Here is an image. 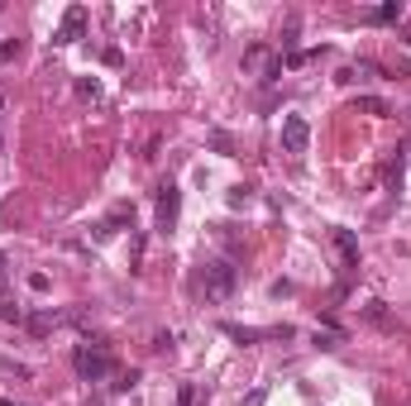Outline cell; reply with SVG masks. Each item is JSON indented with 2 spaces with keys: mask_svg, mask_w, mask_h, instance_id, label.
Segmentation results:
<instances>
[{
  "mask_svg": "<svg viewBox=\"0 0 411 406\" xmlns=\"http://www.w3.org/2000/svg\"><path fill=\"white\" fill-rule=\"evenodd\" d=\"M153 211H158V230H172V225H177V211H182V191L172 187V182H163Z\"/></svg>",
  "mask_w": 411,
  "mask_h": 406,
  "instance_id": "cell-4",
  "label": "cell"
},
{
  "mask_svg": "<svg viewBox=\"0 0 411 406\" xmlns=\"http://www.w3.org/2000/svg\"><path fill=\"white\" fill-rule=\"evenodd\" d=\"M177 402H182V406H196V402H201V392H196V387H182V397H177Z\"/></svg>",
  "mask_w": 411,
  "mask_h": 406,
  "instance_id": "cell-17",
  "label": "cell"
},
{
  "mask_svg": "<svg viewBox=\"0 0 411 406\" xmlns=\"http://www.w3.org/2000/svg\"><path fill=\"white\" fill-rule=\"evenodd\" d=\"M125 220H134V206H125V201H120V206L110 211V220H106V225H101V230H96V234L106 239V234H115V225H125Z\"/></svg>",
  "mask_w": 411,
  "mask_h": 406,
  "instance_id": "cell-7",
  "label": "cell"
},
{
  "mask_svg": "<svg viewBox=\"0 0 411 406\" xmlns=\"http://www.w3.org/2000/svg\"><path fill=\"white\" fill-rule=\"evenodd\" d=\"M86 34V5H67V15H62V29H57L53 43H77Z\"/></svg>",
  "mask_w": 411,
  "mask_h": 406,
  "instance_id": "cell-5",
  "label": "cell"
},
{
  "mask_svg": "<svg viewBox=\"0 0 411 406\" xmlns=\"http://www.w3.org/2000/svg\"><path fill=\"white\" fill-rule=\"evenodd\" d=\"M354 115H392V106L378 101V96H358V101H354Z\"/></svg>",
  "mask_w": 411,
  "mask_h": 406,
  "instance_id": "cell-8",
  "label": "cell"
},
{
  "mask_svg": "<svg viewBox=\"0 0 411 406\" xmlns=\"http://www.w3.org/2000/svg\"><path fill=\"white\" fill-rule=\"evenodd\" d=\"M0 321H10V325H25L29 316L20 311V306H0Z\"/></svg>",
  "mask_w": 411,
  "mask_h": 406,
  "instance_id": "cell-13",
  "label": "cell"
},
{
  "mask_svg": "<svg viewBox=\"0 0 411 406\" xmlns=\"http://www.w3.org/2000/svg\"><path fill=\"white\" fill-rule=\"evenodd\" d=\"M306 144H311V125L302 115H287L282 120V153H306Z\"/></svg>",
  "mask_w": 411,
  "mask_h": 406,
  "instance_id": "cell-3",
  "label": "cell"
},
{
  "mask_svg": "<svg viewBox=\"0 0 411 406\" xmlns=\"http://www.w3.org/2000/svg\"><path fill=\"white\" fill-rule=\"evenodd\" d=\"M225 201H230V211H244L249 201H253V191H249V187H230V196H225Z\"/></svg>",
  "mask_w": 411,
  "mask_h": 406,
  "instance_id": "cell-11",
  "label": "cell"
},
{
  "mask_svg": "<svg viewBox=\"0 0 411 406\" xmlns=\"http://www.w3.org/2000/svg\"><path fill=\"white\" fill-rule=\"evenodd\" d=\"M0 406H15V402H5V397H0Z\"/></svg>",
  "mask_w": 411,
  "mask_h": 406,
  "instance_id": "cell-20",
  "label": "cell"
},
{
  "mask_svg": "<svg viewBox=\"0 0 411 406\" xmlns=\"http://www.w3.org/2000/svg\"><path fill=\"white\" fill-rule=\"evenodd\" d=\"M72 368H77V378H82V382L110 378V368H115L110 344H106V340H86V344H77V354H72Z\"/></svg>",
  "mask_w": 411,
  "mask_h": 406,
  "instance_id": "cell-1",
  "label": "cell"
},
{
  "mask_svg": "<svg viewBox=\"0 0 411 406\" xmlns=\"http://www.w3.org/2000/svg\"><path fill=\"white\" fill-rule=\"evenodd\" d=\"M263 402H268V392L258 387V392H249V402H244V406H263Z\"/></svg>",
  "mask_w": 411,
  "mask_h": 406,
  "instance_id": "cell-18",
  "label": "cell"
},
{
  "mask_svg": "<svg viewBox=\"0 0 411 406\" xmlns=\"http://www.w3.org/2000/svg\"><path fill=\"white\" fill-rule=\"evenodd\" d=\"M29 292H48V277L43 272H29Z\"/></svg>",
  "mask_w": 411,
  "mask_h": 406,
  "instance_id": "cell-16",
  "label": "cell"
},
{
  "mask_svg": "<svg viewBox=\"0 0 411 406\" xmlns=\"http://www.w3.org/2000/svg\"><path fill=\"white\" fill-rule=\"evenodd\" d=\"M15 57H20V43H15V38H5V43H0V62H15Z\"/></svg>",
  "mask_w": 411,
  "mask_h": 406,
  "instance_id": "cell-15",
  "label": "cell"
},
{
  "mask_svg": "<svg viewBox=\"0 0 411 406\" xmlns=\"http://www.w3.org/2000/svg\"><path fill=\"white\" fill-rule=\"evenodd\" d=\"M139 382V373L134 368H125V373H120V378H115V392H130V387H134Z\"/></svg>",
  "mask_w": 411,
  "mask_h": 406,
  "instance_id": "cell-14",
  "label": "cell"
},
{
  "mask_svg": "<svg viewBox=\"0 0 411 406\" xmlns=\"http://www.w3.org/2000/svg\"><path fill=\"white\" fill-rule=\"evenodd\" d=\"M397 20H402V0H387L373 10V24H397Z\"/></svg>",
  "mask_w": 411,
  "mask_h": 406,
  "instance_id": "cell-9",
  "label": "cell"
},
{
  "mask_svg": "<svg viewBox=\"0 0 411 406\" xmlns=\"http://www.w3.org/2000/svg\"><path fill=\"white\" fill-rule=\"evenodd\" d=\"M0 282H5V253H0Z\"/></svg>",
  "mask_w": 411,
  "mask_h": 406,
  "instance_id": "cell-19",
  "label": "cell"
},
{
  "mask_svg": "<svg viewBox=\"0 0 411 406\" xmlns=\"http://www.w3.org/2000/svg\"><path fill=\"white\" fill-rule=\"evenodd\" d=\"M335 248H340V263H344V272L354 277V272H358V239H354V230H335Z\"/></svg>",
  "mask_w": 411,
  "mask_h": 406,
  "instance_id": "cell-6",
  "label": "cell"
},
{
  "mask_svg": "<svg viewBox=\"0 0 411 406\" xmlns=\"http://www.w3.org/2000/svg\"><path fill=\"white\" fill-rule=\"evenodd\" d=\"M77 96H86V101H101V81H77Z\"/></svg>",
  "mask_w": 411,
  "mask_h": 406,
  "instance_id": "cell-12",
  "label": "cell"
},
{
  "mask_svg": "<svg viewBox=\"0 0 411 406\" xmlns=\"http://www.w3.org/2000/svg\"><path fill=\"white\" fill-rule=\"evenodd\" d=\"M235 282H239L235 258H211V263L201 268V287H206V297L211 301H225L230 292H235Z\"/></svg>",
  "mask_w": 411,
  "mask_h": 406,
  "instance_id": "cell-2",
  "label": "cell"
},
{
  "mask_svg": "<svg viewBox=\"0 0 411 406\" xmlns=\"http://www.w3.org/2000/svg\"><path fill=\"white\" fill-rule=\"evenodd\" d=\"M363 316L378 325V330H392V316H387V306H383V301H368V306H363Z\"/></svg>",
  "mask_w": 411,
  "mask_h": 406,
  "instance_id": "cell-10",
  "label": "cell"
}]
</instances>
